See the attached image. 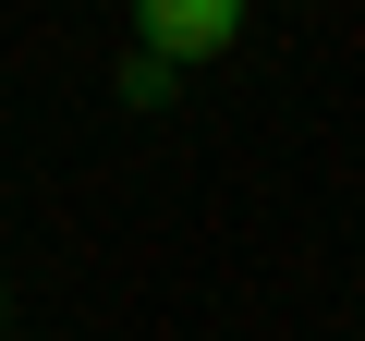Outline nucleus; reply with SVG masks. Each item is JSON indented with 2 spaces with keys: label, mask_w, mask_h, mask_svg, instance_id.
Wrapping results in <instances>:
<instances>
[{
  "label": "nucleus",
  "mask_w": 365,
  "mask_h": 341,
  "mask_svg": "<svg viewBox=\"0 0 365 341\" xmlns=\"http://www.w3.org/2000/svg\"><path fill=\"white\" fill-rule=\"evenodd\" d=\"M134 37L158 61H220L244 49V0H134Z\"/></svg>",
  "instance_id": "nucleus-1"
},
{
  "label": "nucleus",
  "mask_w": 365,
  "mask_h": 341,
  "mask_svg": "<svg viewBox=\"0 0 365 341\" xmlns=\"http://www.w3.org/2000/svg\"><path fill=\"white\" fill-rule=\"evenodd\" d=\"M170 86H182V61H158V49L122 61V110H170Z\"/></svg>",
  "instance_id": "nucleus-2"
},
{
  "label": "nucleus",
  "mask_w": 365,
  "mask_h": 341,
  "mask_svg": "<svg viewBox=\"0 0 365 341\" xmlns=\"http://www.w3.org/2000/svg\"><path fill=\"white\" fill-rule=\"evenodd\" d=\"M0 317H13V280H0Z\"/></svg>",
  "instance_id": "nucleus-3"
}]
</instances>
